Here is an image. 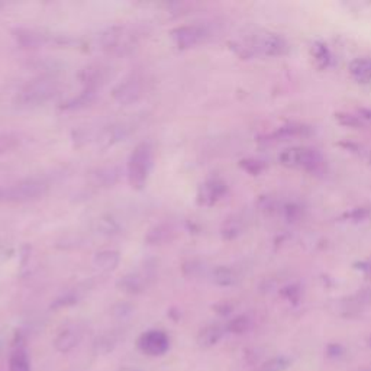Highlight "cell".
<instances>
[{
    "label": "cell",
    "instance_id": "6da1fadb",
    "mask_svg": "<svg viewBox=\"0 0 371 371\" xmlns=\"http://www.w3.org/2000/svg\"><path fill=\"white\" fill-rule=\"evenodd\" d=\"M154 166V148L148 141L140 142L130 152L126 163V177L132 189L142 190Z\"/></svg>",
    "mask_w": 371,
    "mask_h": 371
},
{
    "label": "cell",
    "instance_id": "7a4b0ae2",
    "mask_svg": "<svg viewBox=\"0 0 371 371\" xmlns=\"http://www.w3.org/2000/svg\"><path fill=\"white\" fill-rule=\"evenodd\" d=\"M60 92V82L52 75H41L26 83L16 96V102L23 108H35L54 99Z\"/></svg>",
    "mask_w": 371,
    "mask_h": 371
},
{
    "label": "cell",
    "instance_id": "3957f363",
    "mask_svg": "<svg viewBox=\"0 0 371 371\" xmlns=\"http://www.w3.org/2000/svg\"><path fill=\"white\" fill-rule=\"evenodd\" d=\"M100 45L102 49L111 56L125 57L137 48L138 34L129 26H111L102 34Z\"/></svg>",
    "mask_w": 371,
    "mask_h": 371
},
{
    "label": "cell",
    "instance_id": "277c9868",
    "mask_svg": "<svg viewBox=\"0 0 371 371\" xmlns=\"http://www.w3.org/2000/svg\"><path fill=\"white\" fill-rule=\"evenodd\" d=\"M48 192V184L38 178H26L9 188L0 189V202L25 203L42 197Z\"/></svg>",
    "mask_w": 371,
    "mask_h": 371
},
{
    "label": "cell",
    "instance_id": "5b68a950",
    "mask_svg": "<svg viewBox=\"0 0 371 371\" xmlns=\"http://www.w3.org/2000/svg\"><path fill=\"white\" fill-rule=\"evenodd\" d=\"M279 162L281 166L305 171H316L324 164V158L321 152L310 147H293L283 151L279 155Z\"/></svg>",
    "mask_w": 371,
    "mask_h": 371
},
{
    "label": "cell",
    "instance_id": "8992f818",
    "mask_svg": "<svg viewBox=\"0 0 371 371\" xmlns=\"http://www.w3.org/2000/svg\"><path fill=\"white\" fill-rule=\"evenodd\" d=\"M207 34L209 31L205 25L193 23L177 26V28L171 30L170 37L178 49H189L202 44L206 39Z\"/></svg>",
    "mask_w": 371,
    "mask_h": 371
},
{
    "label": "cell",
    "instance_id": "52a82bcc",
    "mask_svg": "<svg viewBox=\"0 0 371 371\" xmlns=\"http://www.w3.org/2000/svg\"><path fill=\"white\" fill-rule=\"evenodd\" d=\"M155 266L145 264V267L138 272H130L116 281V287L126 295H140L148 287L150 281L154 279Z\"/></svg>",
    "mask_w": 371,
    "mask_h": 371
},
{
    "label": "cell",
    "instance_id": "ba28073f",
    "mask_svg": "<svg viewBox=\"0 0 371 371\" xmlns=\"http://www.w3.org/2000/svg\"><path fill=\"white\" fill-rule=\"evenodd\" d=\"M144 95H145V86L144 82L138 77H128L112 89L114 100L123 106H129L140 102Z\"/></svg>",
    "mask_w": 371,
    "mask_h": 371
},
{
    "label": "cell",
    "instance_id": "9c48e42d",
    "mask_svg": "<svg viewBox=\"0 0 371 371\" xmlns=\"http://www.w3.org/2000/svg\"><path fill=\"white\" fill-rule=\"evenodd\" d=\"M111 68L102 63H95L86 66L80 73H78V80L83 85V90L97 92L102 86H104L109 80Z\"/></svg>",
    "mask_w": 371,
    "mask_h": 371
},
{
    "label": "cell",
    "instance_id": "30bf717a",
    "mask_svg": "<svg viewBox=\"0 0 371 371\" xmlns=\"http://www.w3.org/2000/svg\"><path fill=\"white\" fill-rule=\"evenodd\" d=\"M226 184L221 178H209L202 183L197 189L196 202L199 206L210 207L217 205L226 195Z\"/></svg>",
    "mask_w": 371,
    "mask_h": 371
},
{
    "label": "cell",
    "instance_id": "8fae6325",
    "mask_svg": "<svg viewBox=\"0 0 371 371\" xmlns=\"http://www.w3.org/2000/svg\"><path fill=\"white\" fill-rule=\"evenodd\" d=\"M170 347L169 336L163 331H148L138 339V348L151 357H158L167 353Z\"/></svg>",
    "mask_w": 371,
    "mask_h": 371
},
{
    "label": "cell",
    "instance_id": "7c38bea8",
    "mask_svg": "<svg viewBox=\"0 0 371 371\" xmlns=\"http://www.w3.org/2000/svg\"><path fill=\"white\" fill-rule=\"evenodd\" d=\"M250 48L261 52L262 56L281 57L288 51V44L286 42L283 37L277 34H267L264 37L255 38V41L248 48H244V49H250Z\"/></svg>",
    "mask_w": 371,
    "mask_h": 371
},
{
    "label": "cell",
    "instance_id": "4fadbf2b",
    "mask_svg": "<svg viewBox=\"0 0 371 371\" xmlns=\"http://www.w3.org/2000/svg\"><path fill=\"white\" fill-rule=\"evenodd\" d=\"M129 134H130V126L128 123H115L103 128L99 132V135L96 137V141L100 148H109L128 138Z\"/></svg>",
    "mask_w": 371,
    "mask_h": 371
},
{
    "label": "cell",
    "instance_id": "5bb4252c",
    "mask_svg": "<svg viewBox=\"0 0 371 371\" xmlns=\"http://www.w3.org/2000/svg\"><path fill=\"white\" fill-rule=\"evenodd\" d=\"M177 238V229L171 224H158L152 226L147 235L145 243L148 245H166L173 243Z\"/></svg>",
    "mask_w": 371,
    "mask_h": 371
},
{
    "label": "cell",
    "instance_id": "9a60e30c",
    "mask_svg": "<svg viewBox=\"0 0 371 371\" xmlns=\"http://www.w3.org/2000/svg\"><path fill=\"white\" fill-rule=\"evenodd\" d=\"M13 37L16 42L23 48H38L52 41V38L44 32L35 30H26V28L15 30Z\"/></svg>",
    "mask_w": 371,
    "mask_h": 371
},
{
    "label": "cell",
    "instance_id": "2e32d148",
    "mask_svg": "<svg viewBox=\"0 0 371 371\" xmlns=\"http://www.w3.org/2000/svg\"><path fill=\"white\" fill-rule=\"evenodd\" d=\"M121 262V255L115 250H102L95 254L93 266L104 273H111L118 269Z\"/></svg>",
    "mask_w": 371,
    "mask_h": 371
},
{
    "label": "cell",
    "instance_id": "e0dca14e",
    "mask_svg": "<svg viewBox=\"0 0 371 371\" xmlns=\"http://www.w3.org/2000/svg\"><path fill=\"white\" fill-rule=\"evenodd\" d=\"M312 134V129L310 126L306 125H287V126H281L280 129H277L274 134H272L269 138L272 140H290V138H300V137H308Z\"/></svg>",
    "mask_w": 371,
    "mask_h": 371
},
{
    "label": "cell",
    "instance_id": "ac0fdd59",
    "mask_svg": "<svg viewBox=\"0 0 371 371\" xmlns=\"http://www.w3.org/2000/svg\"><path fill=\"white\" fill-rule=\"evenodd\" d=\"M78 341H80V332L75 328H66L56 338L54 346L60 353H68L77 346Z\"/></svg>",
    "mask_w": 371,
    "mask_h": 371
},
{
    "label": "cell",
    "instance_id": "d6986e66",
    "mask_svg": "<svg viewBox=\"0 0 371 371\" xmlns=\"http://www.w3.org/2000/svg\"><path fill=\"white\" fill-rule=\"evenodd\" d=\"M224 335V328L221 325H207L206 328H203L199 335H197V343L199 347L202 348H210L214 347L215 343L219 342V339Z\"/></svg>",
    "mask_w": 371,
    "mask_h": 371
},
{
    "label": "cell",
    "instance_id": "ffe728a7",
    "mask_svg": "<svg viewBox=\"0 0 371 371\" xmlns=\"http://www.w3.org/2000/svg\"><path fill=\"white\" fill-rule=\"evenodd\" d=\"M350 74L358 83L371 82V60L370 59H355L350 64Z\"/></svg>",
    "mask_w": 371,
    "mask_h": 371
},
{
    "label": "cell",
    "instance_id": "44dd1931",
    "mask_svg": "<svg viewBox=\"0 0 371 371\" xmlns=\"http://www.w3.org/2000/svg\"><path fill=\"white\" fill-rule=\"evenodd\" d=\"M92 178L96 184L104 186V188H109V186H114L119 180V170L115 166L100 167V169L93 171Z\"/></svg>",
    "mask_w": 371,
    "mask_h": 371
},
{
    "label": "cell",
    "instance_id": "7402d4cb",
    "mask_svg": "<svg viewBox=\"0 0 371 371\" xmlns=\"http://www.w3.org/2000/svg\"><path fill=\"white\" fill-rule=\"evenodd\" d=\"M212 281H214L217 286L221 287H231L238 283V276L236 273L225 266L217 267L214 272H212Z\"/></svg>",
    "mask_w": 371,
    "mask_h": 371
},
{
    "label": "cell",
    "instance_id": "603a6c76",
    "mask_svg": "<svg viewBox=\"0 0 371 371\" xmlns=\"http://www.w3.org/2000/svg\"><path fill=\"white\" fill-rule=\"evenodd\" d=\"M312 57L317 67L328 68L332 61V56L329 48L324 42H315L312 45Z\"/></svg>",
    "mask_w": 371,
    "mask_h": 371
},
{
    "label": "cell",
    "instance_id": "cb8c5ba5",
    "mask_svg": "<svg viewBox=\"0 0 371 371\" xmlns=\"http://www.w3.org/2000/svg\"><path fill=\"white\" fill-rule=\"evenodd\" d=\"M9 370L11 371H31V365H30V360L28 355H26L25 348L18 347L9 360Z\"/></svg>",
    "mask_w": 371,
    "mask_h": 371
},
{
    "label": "cell",
    "instance_id": "d4e9b609",
    "mask_svg": "<svg viewBox=\"0 0 371 371\" xmlns=\"http://www.w3.org/2000/svg\"><path fill=\"white\" fill-rule=\"evenodd\" d=\"M243 232V221L238 217H231L225 219L221 228V235L225 240H233L238 235Z\"/></svg>",
    "mask_w": 371,
    "mask_h": 371
},
{
    "label": "cell",
    "instance_id": "484cf974",
    "mask_svg": "<svg viewBox=\"0 0 371 371\" xmlns=\"http://www.w3.org/2000/svg\"><path fill=\"white\" fill-rule=\"evenodd\" d=\"M96 97V93L95 92H89V90H83L80 95H78L77 97L68 100L67 103H64L63 109L64 111H74V109H82V108H86V106H89Z\"/></svg>",
    "mask_w": 371,
    "mask_h": 371
},
{
    "label": "cell",
    "instance_id": "4316f807",
    "mask_svg": "<svg viewBox=\"0 0 371 371\" xmlns=\"http://www.w3.org/2000/svg\"><path fill=\"white\" fill-rule=\"evenodd\" d=\"M20 147L19 135L13 132H0V155L12 152Z\"/></svg>",
    "mask_w": 371,
    "mask_h": 371
},
{
    "label": "cell",
    "instance_id": "83f0119b",
    "mask_svg": "<svg viewBox=\"0 0 371 371\" xmlns=\"http://www.w3.org/2000/svg\"><path fill=\"white\" fill-rule=\"evenodd\" d=\"M290 367V360L286 357H274L257 371H286Z\"/></svg>",
    "mask_w": 371,
    "mask_h": 371
},
{
    "label": "cell",
    "instance_id": "f1b7e54d",
    "mask_svg": "<svg viewBox=\"0 0 371 371\" xmlns=\"http://www.w3.org/2000/svg\"><path fill=\"white\" fill-rule=\"evenodd\" d=\"M248 328H250V320L247 316H238L226 325V329L232 334H244Z\"/></svg>",
    "mask_w": 371,
    "mask_h": 371
},
{
    "label": "cell",
    "instance_id": "f546056e",
    "mask_svg": "<svg viewBox=\"0 0 371 371\" xmlns=\"http://www.w3.org/2000/svg\"><path fill=\"white\" fill-rule=\"evenodd\" d=\"M335 119L338 121L339 125L347 126V128H360L363 125L361 119L351 114H336Z\"/></svg>",
    "mask_w": 371,
    "mask_h": 371
},
{
    "label": "cell",
    "instance_id": "4dcf8cb0",
    "mask_svg": "<svg viewBox=\"0 0 371 371\" xmlns=\"http://www.w3.org/2000/svg\"><path fill=\"white\" fill-rule=\"evenodd\" d=\"M241 167H243L247 173H250V174H253V176H257V174H260V173L264 170L262 162L254 160V158H248V160H243V162H241Z\"/></svg>",
    "mask_w": 371,
    "mask_h": 371
},
{
    "label": "cell",
    "instance_id": "1f68e13d",
    "mask_svg": "<svg viewBox=\"0 0 371 371\" xmlns=\"http://www.w3.org/2000/svg\"><path fill=\"white\" fill-rule=\"evenodd\" d=\"M368 215V212L365 210V209H355L354 212H353V214L350 215L351 218H354L355 221H360V219H363V218H365Z\"/></svg>",
    "mask_w": 371,
    "mask_h": 371
},
{
    "label": "cell",
    "instance_id": "d6a6232c",
    "mask_svg": "<svg viewBox=\"0 0 371 371\" xmlns=\"http://www.w3.org/2000/svg\"><path fill=\"white\" fill-rule=\"evenodd\" d=\"M361 116L365 119H371V109H361Z\"/></svg>",
    "mask_w": 371,
    "mask_h": 371
},
{
    "label": "cell",
    "instance_id": "836d02e7",
    "mask_svg": "<svg viewBox=\"0 0 371 371\" xmlns=\"http://www.w3.org/2000/svg\"><path fill=\"white\" fill-rule=\"evenodd\" d=\"M119 371H140V370H137V368H130V367H123V368H121Z\"/></svg>",
    "mask_w": 371,
    "mask_h": 371
},
{
    "label": "cell",
    "instance_id": "e575fe53",
    "mask_svg": "<svg viewBox=\"0 0 371 371\" xmlns=\"http://www.w3.org/2000/svg\"><path fill=\"white\" fill-rule=\"evenodd\" d=\"M367 162H368V164H371V151L367 154Z\"/></svg>",
    "mask_w": 371,
    "mask_h": 371
}]
</instances>
